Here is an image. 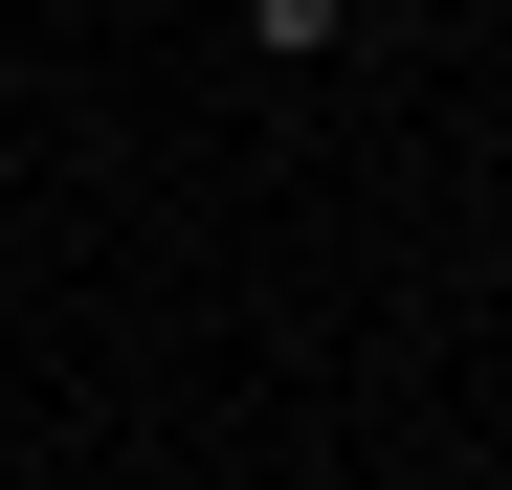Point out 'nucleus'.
Instances as JSON below:
<instances>
[{"label":"nucleus","mask_w":512,"mask_h":490,"mask_svg":"<svg viewBox=\"0 0 512 490\" xmlns=\"http://www.w3.org/2000/svg\"><path fill=\"white\" fill-rule=\"evenodd\" d=\"M245 45H268V67H334V45H357V0H245Z\"/></svg>","instance_id":"obj_1"},{"label":"nucleus","mask_w":512,"mask_h":490,"mask_svg":"<svg viewBox=\"0 0 512 490\" xmlns=\"http://www.w3.org/2000/svg\"><path fill=\"white\" fill-rule=\"evenodd\" d=\"M490 23H512V0H490Z\"/></svg>","instance_id":"obj_4"},{"label":"nucleus","mask_w":512,"mask_h":490,"mask_svg":"<svg viewBox=\"0 0 512 490\" xmlns=\"http://www.w3.org/2000/svg\"><path fill=\"white\" fill-rule=\"evenodd\" d=\"M134 490H179V468H134Z\"/></svg>","instance_id":"obj_3"},{"label":"nucleus","mask_w":512,"mask_h":490,"mask_svg":"<svg viewBox=\"0 0 512 490\" xmlns=\"http://www.w3.org/2000/svg\"><path fill=\"white\" fill-rule=\"evenodd\" d=\"M401 490H446V468H401Z\"/></svg>","instance_id":"obj_2"}]
</instances>
